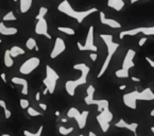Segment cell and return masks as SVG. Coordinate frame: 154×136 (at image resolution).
<instances>
[{
    "mask_svg": "<svg viewBox=\"0 0 154 136\" xmlns=\"http://www.w3.org/2000/svg\"><path fill=\"white\" fill-rule=\"evenodd\" d=\"M152 100H154V93L149 87L143 89L141 91L136 89V91L124 94L122 96V101H123L124 105L132 110H136L137 101H152Z\"/></svg>",
    "mask_w": 154,
    "mask_h": 136,
    "instance_id": "obj_1",
    "label": "cell"
},
{
    "mask_svg": "<svg viewBox=\"0 0 154 136\" xmlns=\"http://www.w3.org/2000/svg\"><path fill=\"white\" fill-rule=\"evenodd\" d=\"M73 69L79 70L81 72V76L75 80H71V81H67L65 83V89L67 91V94L69 96H75V89L80 86V85H84L87 82V77L90 71V68L84 63H79V64L73 65Z\"/></svg>",
    "mask_w": 154,
    "mask_h": 136,
    "instance_id": "obj_2",
    "label": "cell"
},
{
    "mask_svg": "<svg viewBox=\"0 0 154 136\" xmlns=\"http://www.w3.org/2000/svg\"><path fill=\"white\" fill-rule=\"evenodd\" d=\"M57 10H59L61 13L65 14V15H67L69 16V17H71V18L75 19L79 23H82L83 20L86 18V17H88L90 14L96 13V12L98 11L96 8H91L89 9V10H85V11H77V10H75V9L70 5L68 0H63V1L57 5Z\"/></svg>",
    "mask_w": 154,
    "mask_h": 136,
    "instance_id": "obj_3",
    "label": "cell"
},
{
    "mask_svg": "<svg viewBox=\"0 0 154 136\" xmlns=\"http://www.w3.org/2000/svg\"><path fill=\"white\" fill-rule=\"evenodd\" d=\"M100 37L102 38V41L104 42L106 48H107V57H106L104 63L102 65L101 69H100V72L98 73V76H97L98 78H101V77L105 73L106 69L109 68V63H111V61H112V57H113V55L115 54V52H116L117 49H118V47H119V44L114 42L113 36H112L111 34H100Z\"/></svg>",
    "mask_w": 154,
    "mask_h": 136,
    "instance_id": "obj_4",
    "label": "cell"
},
{
    "mask_svg": "<svg viewBox=\"0 0 154 136\" xmlns=\"http://www.w3.org/2000/svg\"><path fill=\"white\" fill-rule=\"evenodd\" d=\"M136 55V51L133 49H129L125 53V57L123 59V62H122V67L120 69H118L115 75H116L117 78L119 79H125V78H129L130 77V69L133 68L135 66V63H134V59H135Z\"/></svg>",
    "mask_w": 154,
    "mask_h": 136,
    "instance_id": "obj_5",
    "label": "cell"
},
{
    "mask_svg": "<svg viewBox=\"0 0 154 136\" xmlns=\"http://www.w3.org/2000/svg\"><path fill=\"white\" fill-rule=\"evenodd\" d=\"M86 97L84 98V101L87 105H97V110L100 113L105 107H109V102L106 99H95V87L93 85H89L86 89Z\"/></svg>",
    "mask_w": 154,
    "mask_h": 136,
    "instance_id": "obj_6",
    "label": "cell"
},
{
    "mask_svg": "<svg viewBox=\"0 0 154 136\" xmlns=\"http://www.w3.org/2000/svg\"><path fill=\"white\" fill-rule=\"evenodd\" d=\"M60 79V76L52 67H50L49 65L46 66V77L43 80V83L46 86V88L49 91V94L52 95L55 91L57 87V82Z\"/></svg>",
    "mask_w": 154,
    "mask_h": 136,
    "instance_id": "obj_7",
    "label": "cell"
},
{
    "mask_svg": "<svg viewBox=\"0 0 154 136\" xmlns=\"http://www.w3.org/2000/svg\"><path fill=\"white\" fill-rule=\"evenodd\" d=\"M89 115V112L88 111H83V112H80L77 107H70L67 112V117L68 118H73L77 123H78V127H79L81 130L84 129L86 127V122H87V117Z\"/></svg>",
    "mask_w": 154,
    "mask_h": 136,
    "instance_id": "obj_8",
    "label": "cell"
},
{
    "mask_svg": "<svg viewBox=\"0 0 154 136\" xmlns=\"http://www.w3.org/2000/svg\"><path fill=\"white\" fill-rule=\"evenodd\" d=\"M114 118V115L113 113L109 111V107H105L104 110L100 112L99 115H97V119L98 123L100 125V128H101L102 132H107L109 129V125H111V122L113 120Z\"/></svg>",
    "mask_w": 154,
    "mask_h": 136,
    "instance_id": "obj_9",
    "label": "cell"
},
{
    "mask_svg": "<svg viewBox=\"0 0 154 136\" xmlns=\"http://www.w3.org/2000/svg\"><path fill=\"white\" fill-rule=\"evenodd\" d=\"M77 46L79 48L80 51H91V52H97V46L95 45V38H94V27L91 26L88 29L86 35V41L85 44L82 45L80 42L77 43Z\"/></svg>",
    "mask_w": 154,
    "mask_h": 136,
    "instance_id": "obj_10",
    "label": "cell"
},
{
    "mask_svg": "<svg viewBox=\"0 0 154 136\" xmlns=\"http://www.w3.org/2000/svg\"><path fill=\"white\" fill-rule=\"evenodd\" d=\"M139 33H143L145 35H154V26L152 27H138V28H134L131 30H124L121 31L119 34L120 39L124 38L125 36H135Z\"/></svg>",
    "mask_w": 154,
    "mask_h": 136,
    "instance_id": "obj_11",
    "label": "cell"
},
{
    "mask_svg": "<svg viewBox=\"0 0 154 136\" xmlns=\"http://www.w3.org/2000/svg\"><path fill=\"white\" fill-rule=\"evenodd\" d=\"M41 64V60L36 57H32L23 62V64L19 67V72L21 75H30L31 72L34 71Z\"/></svg>",
    "mask_w": 154,
    "mask_h": 136,
    "instance_id": "obj_12",
    "label": "cell"
},
{
    "mask_svg": "<svg viewBox=\"0 0 154 136\" xmlns=\"http://www.w3.org/2000/svg\"><path fill=\"white\" fill-rule=\"evenodd\" d=\"M66 50V44H65L64 39L61 37L55 38V42H54V46H53V49L50 53V57L51 59H55L60 54L64 52Z\"/></svg>",
    "mask_w": 154,
    "mask_h": 136,
    "instance_id": "obj_13",
    "label": "cell"
},
{
    "mask_svg": "<svg viewBox=\"0 0 154 136\" xmlns=\"http://www.w3.org/2000/svg\"><path fill=\"white\" fill-rule=\"evenodd\" d=\"M35 33L37 35H43L47 38L51 39V35L48 32V23L45 18H41L37 20V23L35 25Z\"/></svg>",
    "mask_w": 154,
    "mask_h": 136,
    "instance_id": "obj_14",
    "label": "cell"
},
{
    "mask_svg": "<svg viewBox=\"0 0 154 136\" xmlns=\"http://www.w3.org/2000/svg\"><path fill=\"white\" fill-rule=\"evenodd\" d=\"M100 21H101V23L105 25V26L111 27V28H113V29H120L121 28V25L117 21L116 19L107 18L103 12H100Z\"/></svg>",
    "mask_w": 154,
    "mask_h": 136,
    "instance_id": "obj_15",
    "label": "cell"
},
{
    "mask_svg": "<svg viewBox=\"0 0 154 136\" xmlns=\"http://www.w3.org/2000/svg\"><path fill=\"white\" fill-rule=\"evenodd\" d=\"M12 83L16 84V85H20L23 87L21 88V94L27 96L29 94V84H28V81L23 78H19V77H14L12 78Z\"/></svg>",
    "mask_w": 154,
    "mask_h": 136,
    "instance_id": "obj_16",
    "label": "cell"
},
{
    "mask_svg": "<svg viewBox=\"0 0 154 136\" xmlns=\"http://www.w3.org/2000/svg\"><path fill=\"white\" fill-rule=\"evenodd\" d=\"M115 127H117V128H121V129H128V130H130L131 132L136 134V130H137V128H138V123H136V122L128 123L125 120L120 119L117 123H115Z\"/></svg>",
    "mask_w": 154,
    "mask_h": 136,
    "instance_id": "obj_17",
    "label": "cell"
},
{
    "mask_svg": "<svg viewBox=\"0 0 154 136\" xmlns=\"http://www.w3.org/2000/svg\"><path fill=\"white\" fill-rule=\"evenodd\" d=\"M18 30L14 28V27H7L4 25L3 21L0 23V34L4 35V36H11V35H15L17 34Z\"/></svg>",
    "mask_w": 154,
    "mask_h": 136,
    "instance_id": "obj_18",
    "label": "cell"
},
{
    "mask_svg": "<svg viewBox=\"0 0 154 136\" xmlns=\"http://www.w3.org/2000/svg\"><path fill=\"white\" fill-rule=\"evenodd\" d=\"M107 7L119 12L124 8V1L123 0H107Z\"/></svg>",
    "mask_w": 154,
    "mask_h": 136,
    "instance_id": "obj_19",
    "label": "cell"
},
{
    "mask_svg": "<svg viewBox=\"0 0 154 136\" xmlns=\"http://www.w3.org/2000/svg\"><path fill=\"white\" fill-rule=\"evenodd\" d=\"M32 0H19V10L21 13H27L31 9Z\"/></svg>",
    "mask_w": 154,
    "mask_h": 136,
    "instance_id": "obj_20",
    "label": "cell"
},
{
    "mask_svg": "<svg viewBox=\"0 0 154 136\" xmlns=\"http://www.w3.org/2000/svg\"><path fill=\"white\" fill-rule=\"evenodd\" d=\"M3 62H4V65H5V67H12L13 64H14V61H13V57H12L11 53H10V49L9 50H5V52H4V57H3Z\"/></svg>",
    "mask_w": 154,
    "mask_h": 136,
    "instance_id": "obj_21",
    "label": "cell"
},
{
    "mask_svg": "<svg viewBox=\"0 0 154 136\" xmlns=\"http://www.w3.org/2000/svg\"><path fill=\"white\" fill-rule=\"evenodd\" d=\"M10 53H11L12 57H17L18 55L25 54V50L21 47H19V46H13L10 49Z\"/></svg>",
    "mask_w": 154,
    "mask_h": 136,
    "instance_id": "obj_22",
    "label": "cell"
},
{
    "mask_svg": "<svg viewBox=\"0 0 154 136\" xmlns=\"http://www.w3.org/2000/svg\"><path fill=\"white\" fill-rule=\"evenodd\" d=\"M26 47L29 50H33L34 49V50H36V51H38L37 43H36V41H35L33 37H30V38H28V39H27Z\"/></svg>",
    "mask_w": 154,
    "mask_h": 136,
    "instance_id": "obj_23",
    "label": "cell"
},
{
    "mask_svg": "<svg viewBox=\"0 0 154 136\" xmlns=\"http://www.w3.org/2000/svg\"><path fill=\"white\" fill-rule=\"evenodd\" d=\"M57 30L62 33L67 34V35H75V31L72 28H69V27H57Z\"/></svg>",
    "mask_w": 154,
    "mask_h": 136,
    "instance_id": "obj_24",
    "label": "cell"
},
{
    "mask_svg": "<svg viewBox=\"0 0 154 136\" xmlns=\"http://www.w3.org/2000/svg\"><path fill=\"white\" fill-rule=\"evenodd\" d=\"M43 130H44V127H43V125L39 127V129H38L36 132H30V131H28V130H25V131H23V135L25 136H41Z\"/></svg>",
    "mask_w": 154,
    "mask_h": 136,
    "instance_id": "obj_25",
    "label": "cell"
},
{
    "mask_svg": "<svg viewBox=\"0 0 154 136\" xmlns=\"http://www.w3.org/2000/svg\"><path fill=\"white\" fill-rule=\"evenodd\" d=\"M2 20H3V21H15V20H16V16L14 15V12L10 11L9 13H7V14L3 16Z\"/></svg>",
    "mask_w": 154,
    "mask_h": 136,
    "instance_id": "obj_26",
    "label": "cell"
},
{
    "mask_svg": "<svg viewBox=\"0 0 154 136\" xmlns=\"http://www.w3.org/2000/svg\"><path fill=\"white\" fill-rule=\"evenodd\" d=\"M47 13H48V9L45 8V7H41L39 11H38L37 16H36V20H38V19H41V18H45V16Z\"/></svg>",
    "mask_w": 154,
    "mask_h": 136,
    "instance_id": "obj_27",
    "label": "cell"
},
{
    "mask_svg": "<svg viewBox=\"0 0 154 136\" xmlns=\"http://www.w3.org/2000/svg\"><path fill=\"white\" fill-rule=\"evenodd\" d=\"M73 131V128L72 127H70V128H65V127H60L59 128V132H60V134H62V135H68V134H70V133Z\"/></svg>",
    "mask_w": 154,
    "mask_h": 136,
    "instance_id": "obj_28",
    "label": "cell"
},
{
    "mask_svg": "<svg viewBox=\"0 0 154 136\" xmlns=\"http://www.w3.org/2000/svg\"><path fill=\"white\" fill-rule=\"evenodd\" d=\"M27 110H28V114L30 115L31 117H37V116H41V115L38 111H36L35 109H33L32 106H29Z\"/></svg>",
    "mask_w": 154,
    "mask_h": 136,
    "instance_id": "obj_29",
    "label": "cell"
},
{
    "mask_svg": "<svg viewBox=\"0 0 154 136\" xmlns=\"http://www.w3.org/2000/svg\"><path fill=\"white\" fill-rule=\"evenodd\" d=\"M19 104H20V107L23 110H26V109H28L30 106V103H29V101L27 99H20L19 100Z\"/></svg>",
    "mask_w": 154,
    "mask_h": 136,
    "instance_id": "obj_30",
    "label": "cell"
},
{
    "mask_svg": "<svg viewBox=\"0 0 154 136\" xmlns=\"http://www.w3.org/2000/svg\"><path fill=\"white\" fill-rule=\"evenodd\" d=\"M147 39H148L147 37H141V38H140V39H139V42H138V46H139V47H143V46L146 44Z\"/></svg>",
    "mask_w": 154,
    "mask_h": 136,
    "instance_id": "obj_31",
    "label": "cell"
},
{
    "mask_svg": "<svg viewBox=\"0 0 154 136\" xmlns=\"http://www.w3.org/2000/svg\"><path fill=\"white\" fill-rule=\"evenodd\" d=\"M3 111H4V117L7 118V119H9V118L11 117V115H12L11 111L9 110V109H5V110H3Z\"/></svg>",
    "mask_w": 154,
    "mask_h": 136,
    "instance_id": "obj_32",
    "label": "cell"
},
{
    "mask_svg": "<svg viewBox=\"0 0 154 136\" xmlns=\"http://www.w3.org/2000/svg\"><path fill=\"white\" fill-rule=\"evenodd\" d=\"M97 52H91L89 54V57H90V60L93 61V62H96L97 61Z\"/></svg>",
    "mask_w": 154,
    "mask_h": 136,
    "instance_id": "obj_33",
    "label": "cell"
},
{
    "mask_svg": "<svg viewBox=\"0 0 154 136\" xmlns=\"http://www.w3.org/2000/svg\"><path fill=\"white\" fill-rule=\"evenodd\" d=\"M145 59H146V61L148 62V64L150 65L152 68H154V61L152 60V59H150V57H146Z\"/></svg>",
    "mask_w": 154,
    "mask_h": 136,
    "instance_id": "obj_34",
    "label": "cell"
},
{
    "mask_svg": "<svg viewBox=\"0 0 154 136\" xmlns=\"http://www.w3.org/2000/svg\"><path fill=\"white\" fill-rule=\"evenodd\" d=\"M0 106H1L3 110L8 109V107H7V104H5V101H4V100H1V99H0Z\"/></svg>",
    "mask_w": 154,
    "mask_h": 136,
    "instance_id": "obj_35",
    "label": "cell"
},
{
    "mask_svg": "<svg viewBox=\"0 0 154 136\" xmlns=\"http://www.w3.org/2000/svg\"><path fill=\"white\" fill-rule=\"evenodd\" d=\"M0 78L2 79V81H3L4 83H7V75H5L4 72H2V73L0 75Z\"/></svg>",
    "mask_w": 154,
    "mask_h": 136,
    "instance_id": "obj_36",
    "label": "cell"
},
{
    "mask_svg": "<svg viewBox=\"0 0 154 136\" xmlns=\"http://www.w3.org/2000/svg\"><path fill=\"white\" fill-rule=\"evenodd\" d=\"M39 107H41V109L43 111H46V110H47V105H46L45 103H41V102L39 103Z\"/></svg>",
    "mask_w": 154,
    "mask_h": 136,
    "instance_id": "obj_37",
    "label": "cell"
},
{
    "mask_svg": "<svg viewBox=\"0 0 154 136\" xmlns=\"http://www.w3.org/2000/svg\"><path fill=\"white\" fill-rule=\"evenodd\" d=\"M39 99H41V93L37 91L36 95H35V100H36V101H39Z\"/></svg>",
    "mask_w": 154,
    "mask_h": 136,
    "instance_id": "obj_38",
    "label": "cell"
},
{
    "mask_svg": "<svg viewBox=\"0 0 154 136\" xmlns=\"http://www.w3.org/2000/svg\"><path fill=\"white\" fill-rule=\"evenodd\" d=\"M131 80H133L134 82H140V79H139V78H136V77H131Z\"/></svg>",
    "mask_w": 154,
    "mask_h": 136,
    "instance_id": "obj_39",
    "label": "cell"
},
{
    "mask_svg": "<svg viewBox=\"0 0 154 136\" xmlns=\"http://www.w3.org/2000/svg\"><path fill=\"white\" fill-rule=\"evenodd\" d=\"M78 136H84V135H78ZM88 136H97V135H96L94 132H89L88 133Z\"/></svg>",
    "mask_w": 154,
    "mask_h": 136,
    "instance_id": "obj_40",
    "label": "cell"
},
{
    "mask_svg": "<svg viewBox=\"0 0 154 136\" xmlns=\"http://www.w3.org/2000/svg\"><path fill=\"white\" fill-rule=\"evenodd\" d=\"M125 87H127L125 85H121V86H119V89H120V91H123Z\"/></svg>",
    "mask_w": 154,
    "mask_h": 136,
    "instance_id": "obj_41",
    "label": "cell"
},
{
    "mask_svg": "<svg viewBox=\"0 0 154 136\" xmlns=\"http://www.w3.org/2000/svg\"><path fill=\"white\" fill-rule=\"evenodd\" d=\"M150 115L152 116V117H154V106H153V109H152V111H151Z\"/></svg>",
    "mask_w": 154,
    "mask_h": 136,
    "instance_id": "obj_42",
    "label": "cell"
},
{
    "mask_svg": "<svg viewBox=\"0 0 154 136\" xmlns=\"http://www.w3.org/2000/svg\"><path fill=\"white\" fill-rule=\"evenodd\" d=\"M137 1H140V0H131V4H134V3H136Z\"/></svg>",
    "mask_w": 154,
    "mask_h": 136,
    "instance_id": "obj_43",
    "label": "cell"
},
{
    "mask_svg": "<svg viewBox=\"0 0 154 136\" xmlns=\"http://www.w3.org/2000/svg\"><path fill=\"white\" fill-rule=\"evenodd\" d=\"M48 93H49V91H48V89H47V88H46L45 91H43V94H44V95H47V94H48Z\"/></svg>",
    "mask_w": 154,
    "mask_h": 136,
    "instance_id": "obj_44",
    "label": "cell"
},
{
    "mask_svg": "<svg viewBox=\"0 0 154 136\" xmlns=\"http://www.w3.org/2000/svg\"><path fill=\"white\" fill-rule=\"evenodd\" d=\"M60 112H59V111H57V112H55V116H57V117H59V116H60Z\"/></svg>",
    "mask_w": 154,
    "mask_h": 136,
    "instance_id": "obj_45",
    "label": "cell"
},
{
    "mask_svg": "<svg viewBox=\"0 0 154 136\" xmlns=\"http://www.w3.org/2000/svg\"><path fill=\"white\" fill-rule=\"evenodd\" d=\"M151 131H152V133L154 134V127H152V128H151Z\"/></svg>",
    "mask_w": 154,
    "mask_h": 136,
    "instance_id": "obj_46",
    "label": "cell"
},
{
    "mask_svg": "<svg viewBox=\"0 0 154 136\" xmlns=\"http://www.w3.org/2000/svg\"><path fill=\"white\" fill-rule=\"evenodd\" d=\"M1 136H11V135H10V134H2Z\"/></svg>",
    "mask_w": 154,
    "mask_h": 136,
    "instance_id": "obj_47",
    "label": "cell"
},
{
    "mask_svg": "<svg viewBox=\"0 0 154 136\" xmlns=\"http://www.w3.org/2000/svg\"><path fill=\"white\" fill-rule=\"evenodd\" d=\"M66 121H67V119H65V118L64 119H62V122H66Z\"/></svg>",
    "mask_w": 154,
    "mask_h": 136,
    "instance_id": "obj_48",
    "label": "cell"
},
{
    "mask_svg": "<svg viewBox=\"0 0 154 136\" xmlns=\"http://www.w3.org/2000/svg\"><path fill=\"white\" fill-rule=\"evenodd\" d=\"M13 1H17V0H13Z\"/></svg>",
    "mask_w": 154,
    "mask_h": 136,
    "instance_id": "obj_49",
    "label": "cell"
},
{
    "mask_svg": "<svg viewBox=\"0 0 154 136\" xmlns=\"http://www.w3.org/2000/svg\"><path fill=\"white\" fill-rule=\"evenodd\" d=\"M147 1H150V0H147Z\"/></svg>",
    "mask_w": 154,
    "mask_h": 136,
    "instance_id": "obj_50",
    "label": "cell"
},
{
    "mask_svg": "<svg viewBox=\"0 0 154 136\" xmlns=\"http://www.w3.org/2000/svg\"><path fill=\"white\" fill-rule=\"evenodd\" d=\"M134 136H137V135H136V134H135V135H134Z\"/></svg>",
    "mask_w": 154,
    "mask_h": 136,
    "instance_id": "obj_51",
    "label": "cell"
},
{
    "mask_svg": "<svg viewBox=\"0 0 154 136\" xmlns=\"http://www.w3.org/2000/svg\"><path fill=\"white\" fill-rule=\"evenodd\" d=\"M153 87H154V84H153Z\"/></svg>",
    "mask_w": 154,
    "mask_h": 136,
    "instance_id": "obj_52",
    "label": "cell"
}]
</instances>
